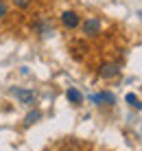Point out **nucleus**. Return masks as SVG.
<instances>
[{"instance_id":"nucleus-1","label":"nucleus","mask_w":142,"mask_h":151,"mask_svg":"<svg viewBox=\"0 0 142 151\" xmlns=\"http://www.w3.org/2000/svg\"><path fill=\"white\" fill-rule=\"evenodd\" d=\"M9 94L15 96L20 103H24V105H33V103H35V92L33 90H26V88H11Z\"/></svg>"},{"instance_id":"nucleus-2","label":"nucleus","mask_w":142,"mask_h":151,"mask_svg":"<svg viewBox=\"0 0 142 151\" xmlns=\"http://www.w3.org/2000/svg\"><path fill=\"white\" fill-rule=\"evenodd\" d=\"M118 75H120V68L114 61H105V64H101V68H98V77L101 79H114Z\"/></svg>"},{"instance_id":"nucleus-3","label":"nucleus","mask_w":142,"mask_h":151,"mask_svg":"<svg viewBox=\"0 0 142 151\" xmlns=\"http://www.w3.org/2000/svg\"><path fill=\"white\" fill-rule=\"evenodd\" d=\"M83 33H85L87 37H96V35L101 33V20L98 18H87L85 22H83Z\"/></svg>"},{"instance_id":"nucleus-4","label":"nucleus","mask_w":142,"mask_h":151,"mask_svg":"<svg viewBox=\"0 0 142 151\" xmlns=\"http://www.w3.org/2000/svg\"><path fill=\"white\" fill-rule=\"evenodd\" d=\"M61 24L72 31V29H77L79 24H81V18H79L75 11H64V13H61Z\"/></svg>"},{"instance_id":"nucleus-5","label":"nucleus","mask_w":142,"mask_h":151,"mask_svg":"<svg viewBox=\"0 0 142 151\" xmlns=\"http://www.w3.org/2000/svg\"><path fill=\"white\" fill-rule=\"evenodd\" d=\"M114 101H116V99H114L112 92H98V94L92 96V103H96V105H101V103H105V105H112Z\"/></svg>"},{"instance_id":"nucleus-6","label":"nucleus","mask_w":142,"mask_h":151,"mask_svg":"<svg viewBox=\"0 0 142 151\" xmlns=\"http://www.w3.org/2000/svg\"><path fill=\"white\" fill-rule=\"evenodd\" d=\"M66 96H68V101L70 103H75V105H79V103L83 101V96H81V92L77 90V88H68V92H66Z\"/></svg>"},{"instance_id":"nucleus-7","label":"nucleus","mask_w":142,"mask_h":151,"mask_svg":"<svg viewBox=\"0 0 142 151\" xmlns=\"http://www.w3.org/2000/svg\"><path fill=\"white\" fill-rule=\"evenodd\" d=\"M125 101H127L129 107H133V110H142V103H140V99L136 94H127V96H125Z\"/></svg>"},{"instance_id":"nucleus-8","label":"nucleus","mask_w":142,"mask_h":151,"mask_svg":"<svg viewBox=\"0 0 142 151\" xmlns=\"http://www.w3.org/2000/svg\"><path fill=\"white\" fill-rule=\"evenodd\" d=\"M37 118H42V112H37V110H35V112H31L29 116L24 118V125H33L35 121H37Z\"/></svg>"},{"instance_id":"nucleus-9","label":"nucleus","mask_w":142,"mask_h":151,"mask_svg":"<svg viewBox=\"0 0 142 151\" xmlns=\"http://www.w3.org/2000/svg\"><path fill=\"white\" fill-rule=\"evenodd\" d=\"M11 2H13L18 9H29V4L33 2V0H11Z\"/></svg>"},{"instance_id":"nucleus-10","label":"nucleus","mask_w":142,"mask_h":151,"mask_svg":"<svg viewBox=\"0 0 142 151\" xmlns=\"http://www.w3.org/2000/svg\"><path fill=\"white\" fill-rule=\"evenodd\" d=\"M4 15H7V2H4V0H0V20H2Z\"/></svg>"}]
</instances>
